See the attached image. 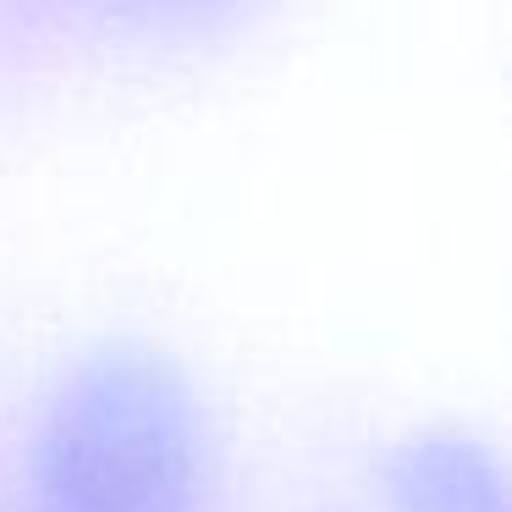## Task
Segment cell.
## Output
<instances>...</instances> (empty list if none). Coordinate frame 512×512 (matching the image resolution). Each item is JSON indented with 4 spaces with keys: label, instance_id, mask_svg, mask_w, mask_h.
Masks as SVG:
<instances>
[{
    "label": "cell",
    "instance_id": "6da1fadb",
    "mask_svg": "<svg viewBox=\"0 0 512 512\" xmlns=\"http://www.w3.org/2000/svg\"><path fill=\"white\" fill-rule=\"evenodd\" d=\"M39 512H204L210 424L166 353L111 342L56 380L28 457Z\"/></svg>",
    "mask_w": 512,
    "mask_h": 512
},
{
    "label": "cell",
    "instance_id": "7a4b0ae2",
    "mask_svg": "<svg viewBox=\"0 0 512 512\" xmlns=\"http://www.w3.org/2000/svg\"><path fill=\"white\" fill-rule=\"evenodd\" d=\"M391 512H512L501 463L479 435L413 430L380 463Z\"/></svg>",
    "mask_w": 512,
    "mask_h": 512
},
{
    "label": "cell",
    "instance_id": "3957f363",
    "mask_svg": "<svg viewBox=\"0 0 512 512\" xmlns=\"http://www.w3.org/2000/svg\"><path fill=\"white\" fill-rule=\"evenodd\" d=\"M116 6L149 17H199V12H215V6H232V0H116Z\"/></svg>",
    "mask_w": 512,
    "mask_h": 512
}]
</instances>
